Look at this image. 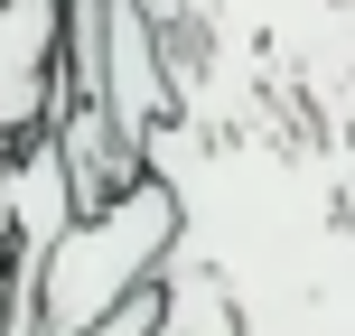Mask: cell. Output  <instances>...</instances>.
<instances>
[{"instance_id": "obj_4", "label": "cell", "mask_w": 355, "mask_h": 336, "mask_svg": "<svg viewBox=\"0 0 355 336\" xmlns=\"http://www.w3.org/2000/svg\"><path fill=\"white\" fill-rule=\"evenodd\" d=\"M0 243H10V150H0Z\"/></svg>"}, {"instance_id": "obj_1", "label": "cell", "mask_w": 355, "mask_h": 336, "mask_svg": "<svg viewBox=\"0 0 355 336\" xmlns=\"http://www.w3.org/2000/svg\"><path fill=\"white\" fill-rule=\"evenodd\" d=\"M178 243H187V206H178L168 177H141V187H122L112 206L75 215L66 243L47 252V281H37V336L103 327L112 308H131L178 262Z\"/></svg>"}, {"instance_id": "obj_3", "label": "cell", "mask_w": 355, "mask_h": 336, "mask_svg": "<svg viewBox=\"0 0 355 336\" xmlns=\"http://www.w3.org/2000/svg\"><path fill=\"white\" fill-rule=\"evenodd\" d=\"M159 308H168V299H159V281H150L131 308H112V318H103V327H85V336H159Z\"/></svg>"}, {"instance_id": "obj_2", "label": "cell", "mask_w": 355, "mask_h": 336, "mask_svg": "<svg viewBox=\"0 0 355 336\" xmlns=\"http://www.w3.org/2000/svg\"><path fill=\"white\" fill-rule=\"evenodd\" d=\"M66 103V0H0V150L37 141Z\"/></svg>"}]
</instances>
